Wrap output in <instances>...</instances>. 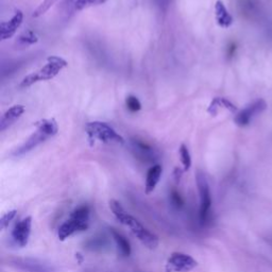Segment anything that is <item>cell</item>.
Instances as JSON below:
<instances>
[{"mask_svg":"<svg viewBox=\"0 0 272 272\" xmlns=\"http://www.w3.org/2000/svg\"><path fill=\"white\" fill-rule=\"evenodd\" d=\"M215 14H216V21L222 28H229L233 24V17L229 13L228 9L225 8L224 4L221 0H218L215 5Z\"/></svg>","mask_w":272,"mask_h":272,"instance_id":"cell-16","label":"cell"},{"mask_svg":"<svg viewBox=\"0 0 272 272\" xmlns=\"http://www.w3.org/2000/svg\"><path fill=\"white\" fill-rule=\"evenodd\" d=\"M170 202L172 206L176 207L177 210H181L184 205L183 199L181 198L180 194L177 192V190H172V192L170 193Z\"/></svg>","mask_w":272,"mask_h":272,"instance_id":"cell-24","label":"cell"},{"mask_svg":"<svg viewBox=\"0 0 272 272\" xmlns=\"http://www.w3.org/2000/svg\"><path fill=\"white\" fill-rule=\"evenodd\" d=\"M35 125L38 129H36V131L22 145L21 147H18L14 151L13 154L15 157H22L24 154L30 152L31 150L38 147L39 145L51 138V136L56 135L59 130L58 123L54 119H42L38 122H35Z\"/></svg>","mask_w":272,"mask_h":272,"instance_id":"cell-2","label":"cell"},{"mask_svg":"<svg viewBox=\"0 0 272 272\" xmlns=\"http://www.w3.org/2000/svg\"><path fill=\"white\" fill-rule=\"evenodd\" d=\"M108 244H110V241L105 235H97L85 242V248L90 251H102L107 248Z\"/></svg>","mask_w":272,"mask_h":272,"instance_id":"cell-19","label":"cell"},{"mask_svg":"<svg viewBox=\"0 0 272 272\" xmlns=\"http://www.w3.org/2000/svg\"><path fill=\"white\" fill-rule=\"evenodd\" d=\"M110 208L116 217V219L123 225L128 226L131 232L134 234V236L138 238L145 247H147L148 249H156L159 246V237L157 235L149 231L146 226L141 223L135 217H133L129 213H126L118 201L111 200Z\"/></svg>","mask_w":272,"mask_h":272,"instance_id":"cell-1","label":"cell"},{"mask_svg":"<svg viewBox=\"0 0 272 272\" xmlns=\"http://www.w3.org/2000/svg\"><path fill=\"white\" fill-rule=\"evenodd\" d=\"M198 265L197 260L182 252L172 253L167 260L166 270L168 272H189Z\"/></svg>","mask_w":272,"mask_h":272,"instance_id":"cell-7","label":"cell"},{"mask_svg":"<svg viewBox=\"0 0 272 272\" xmlns=\"http://www.w3.org/2000/svg\"><path fill=\"white\" fill-rule=\"evenodd\" d=\"M162 172H163V168L159 164L153 165L148 170L147 177H146V185H145V192H146L147 195H150L151 193H153V190L156 189L157 185L160 182Z\"/></svg>","mask_w":272,"mask_h":272,"instance_id":"cell-15","label":"cell"},{"mask_svg":"<svg viewBox=\"0 0 272 272\" xmlns=\"http://www.w3.org/2000/svg\"><path fill=\"white\" fill-rule=\"evenodd\" d=\"M111 233H112V236L116 242V246H117V248H118V251H119L120 254L124 257L129 256L131 254V244H130L129 240L126 239L121 233L116 231L115 229H111Z\"/></svg>","mask_w":272,"mask_h":272,"instance_id":"cell-17","label":"cell"},{"mask_svg":"<svg viewBox=\"0 0 272 272\" xmlns=\"http://www.w3.org/2000/svg\"><path fill=\"white\" fill-rule=\"evenodd\" d=\"M58 0H43V3L38 7V9L33 12V17H40L46 13L49 9L56 4Z\"/></svg>","mask_w":272,"mask_h":272,"instance_id":"cell-22","label":"cell"},{"mask_svg":"<svg viewBox=\"0 0 272 272\" xmlns=\"http://www.w3.org/2000/svg\"><path fill=\"white\" fill-rule=\"evenodd\" d=\"M125 104H126V106H128V108L131 112H138L142 108V104H141L139 99L136 98L135 96H132V95L126 97Z\"/></svg>","mask_w":272,"mask_h":272,"instance_id":"cell-23","label":"cell"},{"mask_svg":"<svg viewBox=\"0 0 272 272\" xmlns=\"http://www.w3.org/2000/svg\"><path fill=\"white\" fill-rule=\"evenodd\" d=\"M66 66L67 62L64 59L56 56L49 57L47 59V63L42 68L24 78L21 83V87H29L36 82H40V81L51 80L58 76L59 72Z\"/></svg>","mask_w":272,"mask_h":272,"instance_id":"cell-4","label":"cell"},{"mask_svg":"<svg viewBox=\"0 0 272 272\" xmlns=\"http://www.w3.org/2000/svg\"><path fill=\"white\" fill-rule=\"evenodd\" d=\"M89 207L81 205L71 213L69 218L63 223L58 231V236L61 240H65L71 235L87 230L89 224Z\"/></svg>","mask_w":272,"mask_h":272,"instance_id":"cell-3","label":"cell"},{"mask_svg":"<svg viewBox=\"0 0 272 272\" xmlns=\"http://www.w3.org/2000/svg\"><path fill=\"white\" fill-rule=\"evenodd\" d=\"M16 211L13 210V211H10L6 213L5 215H3L2 219H0V229L2 230H5L7 226H9V224H10V222L15 218L16 216Z\"/></svg>","mask_w":272,"mask_h":272,"instance_id":"cell-25","label":"cell"},{"mask_svg":"<svg viewBox=\"0 0 272 272\" xmlns=\"http://www.w3.org/2000/svg\"><path fill=\"white\" fill-rule=\"evenodd\" d=\"M242 13L248 17H255L259 14L260 5L258 0H241L239 3Z\"/></svg>","mask_w":272,"mask_h":272,"instance_id":"cell-18","label":"cell"},{"mask_svg":"<svg viewBox=\"0 0 272 272\" xmlns=\"http://www.w3.org/2000/svg\"><path fill=\"white\" fill-rule=\"evenodd\" d=\"M156 6L162 11H166L167 8L169 7L171 0H153Z\"/></svg>","mask_w":272,"mask_h":272,"instance_id":"cell-26","label":"cell"},{"mask_svg":"<svg viewBox=\"0 0 272 272\" xmlns=\"http://www.w3.org/2000/svg\"><path fill=\"white\" fill-rule=\"evenodd\" d=\"M180 157H181V162H182V164L184 166V170L185 171L189 170V168L192 167V157H190L189 150L185 145H181Z\"/></svg>","mask_w":272,"mask_h":272,"instance_id":"cell-21","label":"cell"},{"mask_svg":"<svg viewBox=\"0 0 272 272\" xmlns=\"http://www.w3.org/2000/svg\"><path fill=\"white\" fill-rule=\"evenodd\" d=\"M38 41H39V36L36 35V33L31 30H28L24 32L22 35H20V38L17 39L16 43L22 47H27V46H30V45L38 43Z\"/></svg>","mask_w":272,"mask_h":272,"instance_id":"cell-20","label":"cell"},{"mask_svg":"<svg viewBox=\"0 0 272 272\" xmlns=\"http://www.w3.org/2000/svg\"><path fill=\"white\" fill-rule=\"evenodd\" d=\"M12 265L21 270L28 272H53L52 269L45 262L33 258H14Z\"/></svg>","mask_w":272,"mask_h":272,"instance_id":"cell-12","label":"cell"},{"mask_svg":"<svg viewBox=\"0 0 272 272\" xmlns=\"http://www.w3.org/2000/svg\"><path fill=\"white\" fill-rule=\"evenodd\" d=\"M197 186L199 197H200V211H199V217L202 224H205L211 216V208H212V196L210 185L207 183V180L201 171H198L197 177Z\"/></svg>","mask_w":272,"mask_h":272,"instance_id":"cell-6","label":"cell"},{"mask_svg":"<svg viewBox=\"0 0 272 272\" xmlns=\"http://www.w3.org/2000/svg\"><path fill=\"white\" fill-rule=\"evenodd\" d=\"M266 107L267 104L265 100L258 99V100L252 102L251 104L244 107L243 110H241L236 115V117H235V122H236V124L239 126H246L252 121V119L254 118L255 116L264 112L266 110Z\"/></svg>","mask_w":272,"mask_h":272,"instance_id":"cell-9","label":"cell"},{"mask_svg":"<svg viewBox=\"0 0 272 272\" xmlns=\"http://www.w3.org/2000/svg\"><path fill=\"white\" fill-rule=\"evenodd\" d=\"M31 229H32V218L26 217L23 220L18 222L12 231V237L14 241L20 247H26L29 242V238L31 235Z\"/></svg>","mask_w":272,"mask_h":272,"instance_id":"cell-10","label":"cell"},{"mask_svg":"<svg viewBox=\"0 0 272 272\" xmlns=\"http://www.w3.org/2000/svg\"><path fill=\"white\" fill-rule=\"evenodd\" d=\"M24 21V14L21 10H17L10 21L2 23V40L6 41L11 39L16 33L17 29L22 26Z\"/></svg>","mask_w":272,"mask_h":272,"instance_id":"cell-13","label":"cell"},{"mask_svg":"<svg viewBox=\"0 0 272 272\" xmlns=\"http://www.w3.org/2000/svg\"><path fill=\"white\" fill-rule=\"evenodd\" d=\"M106 0H63L61 4V10L66 15L77 13L81 10L93 6L102 5Z\"/></svg>","mask_w":272,"mask_h":272,"instance_id":"cell-11","label":"cell"},{"mask_svg":"<svg viewBox=\"0 0 272 272\" xmlns=\"http://www.w3.org/2000/svg\"><path fill=\"white\" fill-rule=\"evenodd\" d=\"M25 111H26L25 106L21 104H16L13 105L11 108H9V110L3 115L2 120H0V131L4 132L8 128H10L13 123H15L17 119L21 118Z\"/></svg>","mask_w":272,"mask_h":272,"instance_id":"cell-14","label":"cell"},{"mask_svg":"<svg viewBox=\"0 0 272 272\" xmlns=\"http://www.w3.org/2000/svg\"><path fill=\"white\" fill-rule=\"evenodd\" d=\"M86 133L89 140H97L102 143L124 144L121 135L117 133L111 125L102 121H93L86 124Z\"/></svg>","mask_w":272,"mask_h":272,"instance_id":"cell-5","label":"cell"},{"mask_svg":"<svg viewBox=\"0 0 272 272\" xmlns=\"http://www.w3.org/2000/svg\"><path fill=\"white\" fill-rule=\"evenodd\" d=\"M130 148L133 156L143 163L153 164L159 159V154L156 149L140 140H132L130 142Z\"/></svg>","mask_w":272,"mask_h":272,"instance_id":"cell-8","label":"cell"}]
</instances>
